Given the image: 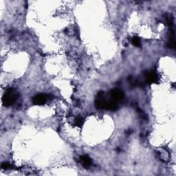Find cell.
Here are the masks:
<instances>
[{
  "label": "cell",
  "instance_id": "obj_1",
  "mask_svg": "<svg viewBox=\"0 0 176 176\" xmlns=\"http://www.w3.org/2000/svg\"><path fill=\"white\" fill-rule=\"evenodd\" d=\"M18 97V93L14 89H8L2 97V103L5 107H9L13 105Z\"/></svg>",
  "mask_w": 176,
  "mask_h": 176
},
{
  "label": "cell",
  "instance_id": "obj_2",
  "mask_svg": "<svg viewBox=\"0 0 176 176\" xmlns=\"http://www.w3.org/2000/svg\"><path fill=\"white\" fill-rule=\"evenodd\" d=\"M107 101L105 98V93L103 92H100L98 93L97 100L95 102V106L97 109H105Z\"/></svg>",
  "mask_w": 176,
  "mask_h": 176
},
{
  "label": "cell",
  "instance_id": "obj_3",
  "mask_svg": "<svg viewBox=\"0 0 176 176\" xmlns=\"http://www.w3.org/2000/svg\"><path fill=\"white\" fill-rule=\"evenodd\" d=\"M110 95L111 98H112V101L117 103L121 101L123 98V97H124V94H123L122 91L118 89H113V90L111 92Z\"/></svg>",
  "mask_w": 176,
  "mask_h": 176
},
{
  "label": "cell",
  "instance_id": "obj_4",
  "mask_svg": "<svg viewBox=\"0 0 176 176\" xmlns=\"http://www.w3.org/2000/svg\"><path fill=\"white\" fill-rule=\"evenodd\" d=\"M47 100L48 97L45 94H38L32 98V102L36 105H42L47 102Z\"/></svg>",
  "mask_w": 176,
  "mask_h": 176
},
{
  "label": "cell",
  "instance_id": "obj_5",
  "mask_svg": "<svg viewBox=\"0 0 176 176\" xmlns=\"http://www.w3.org/2000/svg\"><path fill=\"white\" fill-rule=\"evenodd\" d=\"M158 81V76L157 75V74L154 72H148L146 74V81L147 83H157Z\"/></svg>",
  "mask_w": 176,
  "mask_h": 176
},
{
  "label": "cell",
  "instance_id": "obj_6",
  "mask_svg": "<svg viewBox=\"0 0 176 176\" xmlns=\"http://www.w3.org/2000/svg\"><path fill=\"white\" fill-rule=\"evenodd\" d=\"M81 165L83 166V167L85 168V169H89L90 167V166L92 165V161L90 157H89L88 156H83L81 157Z\"/></svg>",
  "mask_w": 176,
  "mask_h": 176
},
{
  "label": "cell",
  "instance_id": "obj_7",
  "mask_svg": "<svg viewBox=\"0 0 176 176\" xmlns=\"http://www.w3.org/2000/svg\"><path fill=\"white\" fill-rule=\"evenodd\" d=\"M168 44L169 48L173 49L175 48V31L174 30H171V32H170Z\"/></svg>",
  "mask_w": 176,
  "mask_h": 176
},
{
  "label": "cell",
  "instance_id": "obj_8",
  "mask_svg": "<svg viewBox=\"0 0 176 176\" xmlns=\"http://www.w3.org/2000/svg\"><path fill=\"white\" fill-rule=\"evenodd\" d=\"M75 125L76 126L79 127H81L83 125V122H84V119H83V118H82V117L79 116L75 119Z\"/></svg>",
  "mask_w": 176,
  "mask_h": 176
},
{
  "label": "cell",
  "instance_id": "obj_9",
  "mask_svg": "<svg viewBox=\"0 0 176 176\" xmlns=\"http://www.w3.org/2000/svg\"><path fill=\"white\" fill-rule=\"evenodd\" d=\"M131 41L133 45H135V47H140V40L138 36H134L132 38Z\"/></svg>",
  "mask_w": 176,
  "mask_h": 176
},
{
  "label": "cell",
  "instance_id": "obj_10",
  "mask_svg": "<svg viewBox=\"0 0 176 176\" xmlns=\"http://www.w3.org/2000/svg\"><path fill=\"white\" fill-rule=\"evenodd\" d=\"M166 21H167V24L170 28H172L173 25H174V18H173L172 15H169L168 17H166Z\"/></svg>",
  "mask_w": 176,
  "mask_h": 176
},
{
  "label": "cell",
  "instance_id": "obj_11",
  "mask_svg": "<svg viewBox=\"0 0 176 176\" xmlns=\"http://www.w3.org/2000/svg\"><path fill=\"white\" fill-rule=\"evenodd\" d=\"M1 167H2V169L6 170V169H12V168H13V166H12L11 165H10V164L7 163V162H4V163L2 164Z\"/></svg>",
  "mask_w": 176,
  "mask_h": 176
}]
</instances>
